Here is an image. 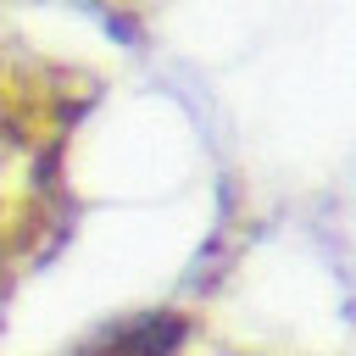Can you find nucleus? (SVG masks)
<instances>
[{
  "label": "nucleus",
  "mask_w": 356,
  "mask_h": 356,
  "mask_svg": "<svg viewBox=\"0 0 356 356\" xmlns=\"http://www.w3.org/2000/svg\"><path fill=\"white\" fill-rule=\"evenodd\" d=\"M172 345H178V323H172V317H156V323H128V328H117L106 345L83 350V356H167Z\"/></svg>",
  "instance_id": "obj_1"
}]
</instances>
